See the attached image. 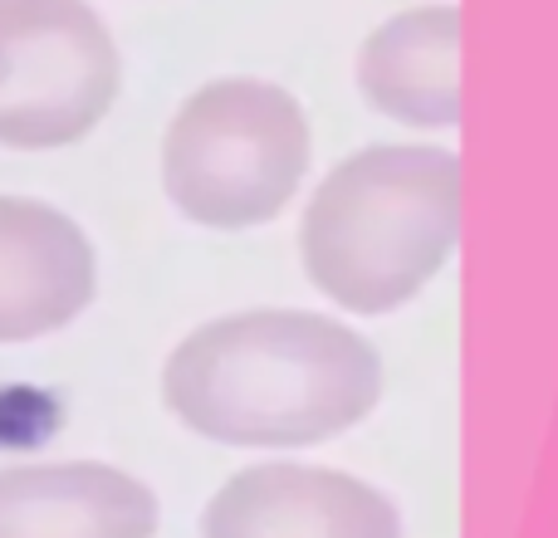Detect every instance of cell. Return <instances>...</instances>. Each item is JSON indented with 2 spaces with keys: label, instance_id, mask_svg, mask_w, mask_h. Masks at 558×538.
<instances>
[{
  "label": "cell",
  "instance_id": "3",
  "mask_svg": "<svg viewBox=\"0 0 558 538\" xmlns=\"http://www.w3.org/2000/svg\"><path fill=\"white\" fill-rule=\"evenodd\" d=\"M308 152L294 94L265 78H216L177 108L162 137L167 201L206 231H251L294 201Z\"/></svg>",
  "mask_w": 558,
  "mask_h": 538
},
{
  "label": "cell",
  "instance_id": "8",
  "mask_svg": "<svg viewBox=\"0 0 558 538\" xmlns=\"http://www.w3.org/2000/svg\"><path fill=\"white\" fill-rule=\"evenodd\" d=\"M367 108L407 127L461 123V10L416 5L377 25L357 49Z\"/></svg>",
  "mask_w": 558,
  "mask_h": 538
},
{
  "label": "cell",
  "instance_id": "2",
  "mask_svg": "<svg viewBox=\"0 0 558 538\" xmlns=\"http://www.w3.org/2000/svg\"><path fill=\"white\" fill-rule=\"evenodd\" d=\"M461 241V157L446 147H367L324 176L304 211L308 284L348 314H397Z\"/></svg>",
  "mask_w": 558,
  "mask_h": 538
},
{
  "label": "cell",
  "instance_id": "7",
  "mask_svg": "<svg viewBox=\"0 0 558 538\" xmlns=\"http://www.w3.org/2000/svg\"><path fill=\"white\" fill-rule=\"evenodd\" d=\"M157 494L98 461L0 470V538H153Z\"/></svg>",
  "mask_w": 558,
  "mask_h": 538
},
{
  "label": "cell",
  "instance_id": "4",
  "mask_svg": "<svg viewBox=\"0 0 558 538\" xmlns=\"http://www.w3.org/2000/svg\"><path fill=\"white\" fill-rule=\"evenodd\" d=\"M118 45L88 0H0V147L54 152L108 118Z\"/></svg>",
  "mask_w": 558,
  "mask_h": 538
},
{
  "label": "cell",
  "instance_id": "6",
  "mask_svg": "<svg viewBox=\"0 0 558 538\" xmlns=\"http://www.w3.org/2000/svg\"><path fill=\"white\" fill-rule=\"evenodd\" d=\"M98 294V260L78 221L29 196H0V343L69 328Z\"/></svg>",
  "mask_w": 558,
  "mask_h": 538
},
{
  "label": "cell",
  "instance_id": "1",
  "mask_svg": "<svg viewBox=\"0 0 558 538\" xmlns=\"http://www.w3.org/2000/svg\"><path fill=\"white\" fill-rule=\"evenodd\" d=\"M383 396L363 333L308 308H251L202 323L162 367V402L186 431L245 451H299L353 431Z\"/></svg>",
  "mask_w": 558,
  "mask_h": 538
},
{
  "label": "cell",
  "instance_id": "5",
  "mask_svg": "<svg viewBox=\"0 0 558 538\" xmlns=\"http://www.w3.org/2000/svg\"><path fill=\"white\" fill-rule=\"evenodd\" d=\"M202 538H402V514L357 475L260 461L211 494Z\"/></svg>",
  "mask_w": 558,
  "mask_h": 538
}]
</instances>
